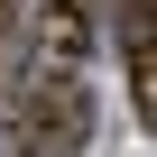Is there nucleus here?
<instances>
[{
    "label": "nucleus",
    "instance_id": "6",
    "mask_svg": "<svg viewBox=\"0 0 157 157\" xmlns=\"http://www.w3.org/2000/svg\"><path fill=\"white\" fill-rule=\"evenodd\" d=\"M19 10H28V0H0V37H10V28H19Z\"/></svg>",
    "mask_w": 157,
    "mask_h": 157
},
{
    "label": "nucleus",
    "instance_id": "5",
    "mask_svg": "<svg viewBox=\"0 0 157 157\" xmlns=\"http://www.w3.org/2000/svg\"><path fill=\"white\" fill-rule=\"evenodd\" d=\"M129 102H139V120L157 129V46H148V56H129Z\"/></svg>",
    "mask_w": 157,
    "mask_h": 157
},
{
    "label": "nucleus",
    "instance_id": "3",
    "mask_svg": "<svg viewBox=\"0 0 157 157\" xmlns=\"http://www.w3.org/2000/svg\"><path fill=\"white\" fill-rule=\"evenodd\" d=\"M0 157H37V111H28V83H0Z\"/></svg>",
    "mask_w": 157,
    "mask_h": 157
},
{
    "label": "nucleus",
    "instance_id": "1",
    "mask_svg": "<svg viewBox=\"0 0 157 157\" xmlns=\"http://www.w3.org/2000/svg\"><path fill=\"white\" fill-rule=\"evenodd\" d=\"M28 83V111H37V157H74L93 139V93H83V74H19Z\"/></svg>",
    "mask_w": 157,
    "mask_h": 157
},
{
    "label": "nucleus",
    "instance_id": "2",
    "mask_svg": "<svg viewBox=\"0 0 157 157\" xmlns=\"http://www.w3.org/2000/svg\"><path fill=\"white\" fill-rule=\"evenodd\" d=\"M83 46H93V0H46L37 28H28V65L37 74H74Z\"/></svg>",
    "mask_w": 157,
    "mask_h": 157
},
{
    "label": "nucleus",
    "instance_id": "4",
    "mask_svg": "<svg viewBox=\"0 0 157 157\" xmlns=\"http://www.w3.org/2000/svg\"><path fill=\"white\" fill-rule=\"evenodd\" d=\"M157 46V0H120V56H148Z\"/></svg>",
    "mask_w": 157,
    "mask_h": 157
}]
</instances>
